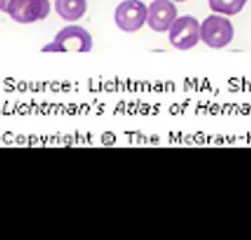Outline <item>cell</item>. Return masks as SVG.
<instances>
[{"label": "cell", "mask_w": 251, "mask_h": 240, "mask_svg": "<svg viewBox=\"0 0 251 240\" xmlns=\"http://www.w3.org/2000/svg\"><path fill=\"white\" fill-rule=\"evenodd\" d=\"M92 36L80 25H68L59 31L52 43L42 48V52H90Z\"/></svg>", "instance_id": "1"}, {"label": "cell", "mask_w": 251, "mask_h": 240, "mask_svg": "<svg viewBox=\"0 0 251 240\" xmlns=\"http://www.w3.org/2000/svg\"><path fill=\"white\" fill-rule=\"evenodd\" d=\"M234 27L230 20L219 15H210L201 24V40L211 48H223L231 43Z\"/></svg>", "instance_id": "2"}, {"label": "cell", "mask_w": 251, "mask_h": 240, "mask_svg": "<svg viewBox=\"0 0 251 240\" xmlns=\"http://www.w3.org/2000/svg\"><path fill=\"white\" fill-rule=\"evenodd\" d=\"M169 40L171 46L180 51L194 48L201 40V25L191 15L176 18L169 29Z\"/></svg>", "instance_id": "3"}, {"label": "cell", "mask_w": 251, "mask_h": 240, "mask_svg": "<svg viewBox=\"0 0 251 240\" xmlns=\"http://www.w3.org/2000/svg\"><path fill=\"white\" fill-rule=\"evenodd\" d=\"M147 11L149 8L142 0H123L116 7L114 19L118 28L132 34L139 31L147 22Z\"/></svg>", "instance_id": "4"}, {"label": "cell", "mask_w": 251, "mask_h": 240, "mask_svg": "<svg viewBox=\"0 0 251 240\" xmlns=\"http://www.w3.org/2000/svg\"><path fill=\"white\" fill-rule=\"evenodd\" d=\"M50 10V0H11L5 12L15 22L28 24L46 19L49 16Z\"/></svg>", "instance_id": "5"}, {"label": "cell", "mask_w": 251, "mask_h": 240, "mask_svg": "<svg viewBox=\"0 0 251 240\" xmlns=\"http://www.w3.org/2000/svg\"><path fill=\"white\" fill-rule=\"evenodd\" d=\"M176 7L170 0H154L147 11V24L155 32H166L176 19Z\"/></svg>", "instance_id": "6"}, {"label": "cell", "mask_w": 251, "mask_h": 240, "mask_svg": "<svg viewBox=\"0 0 251 240\" xmlns=\"http://www.w3.org/2000/svg\"><path fill=\"white\" fill-rule=\"evenodd\" d=\"M56 14L66 22H75L87 11V0H55Z\"/></svg>", "instance_id": "7"}, {"label": "cell", "mask_w": 251, "mask_h": 240, "mask_svg": "<svg viewBox=\"0 0 251 240\" xmlns=\"http://www.w3.org/2000/svg\"><path fill=\"white\" fill-rule=\"evenodd\" d=\"M246 3L247 0H208V5L214 12L228 15V16L239 14Z\"/></svg>", "instance_id": "8"}, {"label": "cell", "mask_w": 251, "mask_h": 240, "mask_svg": "<svg viewBox=\"0 0 251 240\" xmlns=\"http://www.w3.org/2000/svg\"><path fill=\"white\" fill-rule=\"evenodd\" d=\"M11 0H0V8H1V11L3 12H5L7 11V5H8V3H10Z\"/></svg>", "instance_id": "9"}, {"label": "cell", "mask_w": 251, "mask_h": 240, "mask_svg": "<svg viewBox=\"0 0 251 240\" xmlns=\"http://www.w3.org/2000/svg\"><path fill=\"white\" fill-rule=\"evenodd\" d=\"M175 1H186V0H175Z\"/></svg>", "instance_id": "10"}]
</instances>
